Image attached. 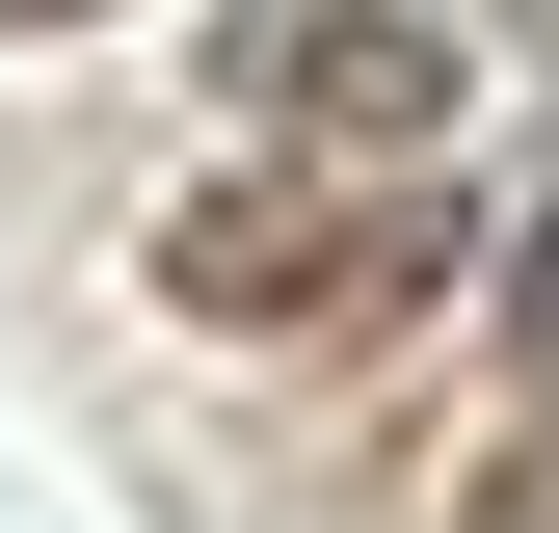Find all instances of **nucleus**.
I'll list each match as a JSON object with an SVG mask.
<instances>
[{"instance_id": "obj_1", "label": "nucleus", "mask_w": 559, "mask_h": 533, "mask_svg": "<svg viewBox=\"0 0 559 533\" xmlns=\"http://www.w3.org/2000/svg\"><path fill=\"white\" fill-rule=\"evenodd\" d=\"M240 107H266V133H346V161H400V133L453 107V54L400 27V0H240Z\"/></svg>"}, {"instance_id": "obj_2", "label": "nucleus", "mask_w": 559, "mask_h": 533, "mask_svg": "<svg viewBox=\"0 0 559 533\" xmlns=\"http://www.w3.org/2000/svg\"><path fill=\"white\" fill-rule=\"evenodd\" d=\"M160 294H187V320H320L294 187H187V214H160Z\"/></svg>"}, {"instance_id": "obj_3", "label": "nucleus", "mask_w": 559, "mask_h": 533, "mask_svg": "<svg viewBox=\"0 0 559 533\" xmlns=\"http://www.w3.org/2000/svg\"><path fill=\"white\" fill-rule=\"evenodd\" d=\"M427 294H453V214H373V240H320V320H294V347H400Z\"/></svg>"}, {"instance_id": "obj_4", "label": "nucleus", "mask_w": 559, "mask_h": 533, "mask_svg": "<svg viewBox=\"0 0 559 533\" xmlns=\"http://www.w3.org/2000/svg\"><path fill=\"white\" fill-rule=\"evenodd\" d=\"M507 347L559 374V187H533V240H507Z\"/></svg>"}, {"instance_id": "obj_5", "label": "nucleus", "mask_w": 559, "mask_h": 533, "mask_svg": "<svg viewBox=\"0 0 559 533\" xmlns=\"http://www.w3.org/2000/svg\"><path fill=\"white\" fill-rule=\"evenodd\" d=\"M453 533H559V453H479V507Z\"/></svg>"}, {"instance_id": "obj_6", "label": "nucleus", "mask_w": 559, "mask_h": 533, "mask_svg": "<svg viewBox=\"0 0 559 533\" xmlns=\"http://www.w3.org/2000/svg\"><path fill=\"white\" fill-rule=\"evenodd\" d=\"M0 27H107V0H0Z\"/></svg>"}]
</instances>
